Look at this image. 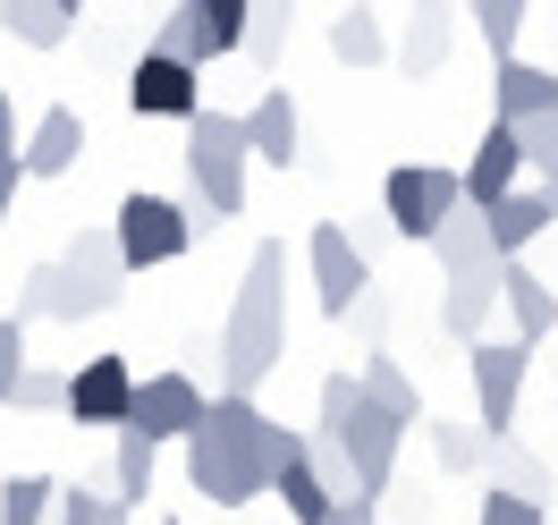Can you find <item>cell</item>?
I'll return each mask as SVG.
<instances>
[{
    "label": "cell",
    "instance_id": "7",
    "mask_svg": "<svg viewBox=\"0 0 558 525\" xmlns=\"http://www.w3.org/2000/svg\"><path fill=\"white\" fill-rule=\"evenodd\" d=\"M245 9H254V0H178L170 17H161V35H153V51H178V60H195V69L238 60Z\"/></svg>",
    "mask_w": 558,
    "mask_h": 525
},
{
    "label": "cell",
    "instance_id": "33",
    "mask_svg": "<svg viewBox=\"0 0 558 525\" xmlns=\"http://www.w3.org/2000/svg\"><path fill=\"white\" fill-rule=\"evenodd\" d=\"M483 423H432V457H440V475H483Z\"/></svg>",
    "mask_w": 558,
    "mask_h": 525
},
{
    "label": "cell",
    "instance_id": "21",
    "mask_svg": "<svg viewBox=\"0 0 558 525\" xmlns=\"http://www.w3.org/2000/svg\"><path fill=\"white\" fill-rule=\"evenodd\" d=\"M432 263L440 272H474V263H499V246H490V220H483V204H457L440 229H432Z\"/></svg>",
    "mask_w": 558,
    "mask_h": 525
},
{
    "label": "cell",
    "instance_id": "41",
    "mask_svg": "<svg viewBox=\"0 0 558 525\" xmlns=\"http://www.w3.org/2000/svg\"><path fill=\"white\" fill-rule=\"evenodd\" d=\"M17 187H26V162H17V153H0V220H9V204H17Z\"/></svg>",
    "mask_w": 558,
    "mask_h": 525
},
{
    "label": "cell",
    "instance_id": "17",
    "mask_svg": "<svg viewBox=\"0 0 558 525\" xmlns=\"http://www.w3.org/2000/svg\"><path fill=\"white\" fill-rule=\"evenodd\" d=\"M483 220H490V246H499V254H524V246L558 220V187H533V178H524L499 204H483Z\"/></svg>",
    "mask_w": 558,
    "mask_h": 525
},
{
    "label": "cell",
    "instance_id": "1",
    "mask_svg": "<svg viewBox=\"0 0 558 525\" xmlns=\"http://www.w3.org/2000/svg\"><path fill=\"white\" fill-rule=\"evenodd\" d=\"M288 356V246L263 238L245 254V281H238V306H229V331H220V390H254L279 373Z\"/></svg>",
    "mask_w": 558,
    "mask_h": 525
},
{
    "label": "cell",
    "instance_id": "22",
    "mask_svg": "<svg viewBox=\"0 0 558 525\" xmlns=\"http://www.w3.org/2000/svg\"><path fill=\"white\" fill-rule=\"evenodd\" d=\"M407 76H432L440 60H449V0H415V17H407V35H398V51H389Z\"/></svg>",
    "mask_w": 558,
    "mask_h": 525
},
{
    "label": "cell",
    "instance_id": "43",
    "mask_svg": "<svg viewBox=\"0 0 558 525\" xmlns=\"http://www.w3.org/2000/svg\"><path fill=\"white\" fill-rule=\"evenodd\" d=\"M60 9H69V17H85V0H60Z\"/></svg>",
    "mask_w": 558,
    "mask_h": 525
},
{
    "label": "cell",
    "instance_id": "2",
    "mask_svg": "<svg viewBox=\"0 0 558 525\" xmlns=\"http://www.w3.org/2000/svg\"><path fill=\"white\" fill-rule=\"evenodd\" d=\"M263 407L254 398H238V390H220V398H204V423L178 441L186 450V484L204 491L211 509H245V500H263L271 491V475H263Z\"/></svg>",
    "mask_w": 558,
    "mask_h": 525
},
{
    "label": "cell",
    "instance_id": "26",
    "mask_svg": "<svg viewBox=\"0 0 558 525\" xmlns=\"http://www.w3.org/2000/svg\"><path fill=\"white\" fill-rule=\"evenodd\" d=\"M288 26H296V0H254V9H245V35H238V60H254V69H279Z\"/></svg>",
    "mask_w": 558,
    "mask_h": 525
},
{
    "label": "cell",
    "instance_id": "40",
    "mask_svg": "<svg viewBox=\"0 0 558 525\" xmlns=\"http://www.w3.org/2000/svg\"><path fill=\"white\" fill-rule=\"evenodd\" d=\"M322 525H381V500H364V491H339Z\"/></svg>",
    "mask_w": 558,
    "mask_h": 525
},
{
    "label": "cell",
    "instance_id": "6",
    "mask_svg": "<svg viewBox=\"0 0 558 525\" xmlns=\"http://www.w3.org/2000/svg\"><path fill=\"white\" fill-rule=\"evenodd\" d=\"M119 288L128 281H94V272H69V263H35L26 281H17V322H94L119 306Z\"/></svg>",
    "mask_w": 558,
    "mask_h": 525
},
{
    "label": "cell",
    "instance_id": "30",
    "mask_svg": "<svg viewBox=\"0 0 558 525\" xmlns=\"http://www.w3.org/2000/svg\"><path fill=\"white\" fill-rule=\"evenodd\" d=\"M271 491H279V509H288L296 525H322V517H330V500H339V491L322 484L305 457H296V466H279V475H271Z\"/></svg>",
    "mask_w": 558,
    "mask_h": 525
},
{
    "label": "cell",
    "instance_id": "13",
    "mask_svg": "<svg viewBox=\"0 0 558 525\" xmlns=\"http://www.w3.org/2000/svg\"><path fill=\"white\" fill-rule=\"evenodd\" d=\"M128 423H136L144 441H186V432L204 423V382H195V373H153V382H136Z\"/></svg>",
    "mask_w": 558,
    "mask_h": 525
},
{
    "label": "cell",
    "instance_id": "42",
    "mask_svg": "<svg viewBox=\"0 0 558 525\" xmlns=\"http://www.w3.org/2000/svg\"><path fill=\"white\" fill-rule=\"evenodd\" d=\"M0 153H17V103L0 94Z\"/></svg>",
    "mask_w": 558,
    "mask_h": 525
},
{
    "label": "cell",
    "instance_id": "31",
    "mask_svg": "<svg viewBox=\"0 0 558 525\" xmlns=\"http://www.w3.org/2000/svg\"><path fill=\"white\" fill-rule=\"evenodd\" d=\"M51 500H60L51 475H9L0 484V525H51Z\"/></svg>",
    "mask_w": 558,
    "mask_h": 525
},
{
    "label": "cell",
    "instance_id": "4",
    "mask_svg": "<svg viewBox=\"0 0 558 525\" xmlns=\"http://www.w3.org/2000/svg\"><path fill=\"white\" fill-rule=\"evenodd\" d=\"M211 220L195 204H170V195H128V204H119V220H110V238H119V263H128V272H153V263H178V254H186V246L204 238Z\"/></svg>",
    "mask_w": 558,
    "mask_h": 525
},
{
    "label": "cell",
    "instance_id": "18",
    "mask_svg": "<svg viewBox=\"0 0 558 525\" xmlns=\"http://www.w3.org/2000/svg\"><path fill=\"white\" fill-rule=\"evenodd\" d=\"M490 314H499V263H474V272H449V288H440V331L449 339H483Z\"/></svg>",
    "mask_w": 558,
    "mask_h": 525
},
{
    "label": "cell",
    "instance_id": "32",
    "mask_svg": "<svg viewBox=\"0 0 558 525\" xmlns=\"http://www.w3.org/2000/svg\"><path fill=\"white\" fill-rule=\"evenodd\" d=\"M524 9H533V0H465V17L483 26V51H490V60H508V51H517Z\"/></svg>",
    "mask_w": 558,
    "mask_h": 525
},
{
    "label": "cell",
    "instance_id": "23",
    "mask_svg": "<svg viewBox=\"0 0 558 525\" xmlns=\"http://www.w3.org/2000/svg\"><path fill=\"white\" fill-rule=\"evenodd\" d=\"M153 475H161V441H144L136 423H119V441H110V491H119L128 509H144Z\"/></svg>",
    "mask_w": 558,
    "mask_h": 525
},
{
    "label": "cell",
    "instance_id": "35",
    "mask_svg": "<svg viewBox=\"0 0 558 525\" xmlns=\"http://www.w3.org/2000/svg\"><path fill=\"white\" fill-rule=\"evenodd\" d=\"M60 398H69V373H60V365H26L17 390H9L17 416H60Z\"/></svg>",
    "mask_w": 558,
    "mask_h": 525
},
{
    "label": "cell",
    "instance_id": "36",
    "mask_svg": "<svg viewBox=\"0 0 558 525\" xmlns=\"http://www.w3.org/2000/svg\"><path fill=\"white\" fill-rule=\"evenodd\" d=\"M60 263H69V272H94V281H128V263H119V238H110V229H76Z\"/></svg>",
    "mask_w": 558,
    "mask_h": 525
},
{
    "label": "cell",
    "instance_id": "10",
    "mask_svg": "<svg viewBox=\"0 0 558 525\" xmlns=\"http://www.w3.org/2000/svg\"><path fill=\"white\" fill-rule=\"evenodd\" d=\"M195 76H204L195 60L144 43V60L128 69V110H136V119H195V110H204V85H195Z\"/></svg>",
    "mask_w": 558,
    "mask_h": 525
},
{
    "label": "cell",
    "instance_id": "39",
    "mask_svg": "<svg viewBox=\"0 0 558 525\" xmlns=\"http://www.w3.org/2000/svg\"><path fill=\"white\" fill-rule=\"evenodd\" d=\"M17 373H26V322L9 314V322H0V407H9V390H17Z\"/></svg>",
    "mask_w": 558,
    "mask_h": 525
},
{
    "label": "cell",
    "instance_id": "37",
    "mask_svg": "<svg viewBox=\"0 0 558 525\" xmlns=\"http://www.w3.org/2000/svg\"><path fill=\"white\" fill-rule=\"evenodd\" d=\"M474 525H550V509H542V500H524V491L483 484V517H474Z\"/></svg>",
    "mask_w": 558,
    "mask_h": 525
},
{
    "label": "cell",
    "instance_id": "19",
    "mask_svg": "<svg viewBox=\"0 0 558 525\" xmlns=\"http://www.w3.org/2000/svg\"><path fill=\"white\" fill-rule=\"evenodd\" d=\"M76 153H85V119H76L69 103L43 110L35 136H17V162H26V178H69V170H76Z\"/></svg>",
    "mask_w": 558,
    "mask_h": 525
},
{
    "label": "cell",
    "instance_id": "34",
    "mask_svg": "<svg viewBox=\"0 0 558 525\" xmlns=\"http://www.w3.org/2000/svg\"><path fill=\"white\" fill-rule=\"evenodd\" d=\"M51 525H128V500H119V491H60V500H51Z\"/></svg>",
    "mask_w": 558,
    "mask_h": 525
},
{
    "label": "cell",
    "instance_id": "12",
    "mask_svg": "<svg viewBox=\"0 0 558 525\" xmlns=\"http://www.w3.org/2000/svg\"><path fill=\"white\" fill-rule=\"evenodd\" d=\"M128 398H136V365L110 348V356H85V365L69 373L60 416L69 423H110V432H119V423H128Z\"/></svg>",
    "mask_w": 558,
    "mask_h": 525
},
{
    "label": "cell",
    "instance_id": "3",
    "mask_svg": "<svg viewBox=\"0 0 558 525\" xmlns=\"http://www.w3.org/2000/svg\"><path fill=\"white\" fill-rule=\"evenodd\" d=\"M178 162H186L195 212H204L211 229L245 212V162H254V153H245V128L229 119V110H195V119H186V153H178Z\"/></svg>",
    "mask_w": 558,
    "mask_h": 525
},
{
    "label": "cell",
    "instance_id": "38",
    "mask_svg": "<svg viewBox=\"0 0 558 525\" xmlns=\"http://www.w3.org/2000/svg\"><path fill=\"white\" fill-rule=\"evenodd\" d=\"M296 457H305V432H296V423H263V475H279V466H296Z\"/></svg>",
    "mask_w": 558,
    "mask_h": 525
},
{
    "label": "cell",
    "instance_id": "29",
    "mask_svg": "<svg viewBox=\"0 0 558 525\" xmlns=\"http://www.w3.org/2000/svg\"><path fill=\"white\" fill-rule=\"evenodd\" d=\"M483 484L524 491V500H542V491H550V475H542V466H533V457H524L517 441H508V432H490V441H483Z\"/></svg>",
    "mask_w": 558,
    "mask_h": 525
},
{
    "label": "cell",
    "instance_id": "24",
    "mask_svg": "<svg viewBox=\"0 0 558 525\" xmlns=\"http://www.w3.org/2000/svg\"><path fill=\"white\" fill-rule=\"evenodd\" d=\"M355 382H364V398H373L381 416H398V423H423L415 373H407V365H398V356H389V348H373V356H364V373H355Z\"/></svg>",
    "mask_w": 558,
    "mask_h": 525
},
{
    "label": "cell",
    "instance_id": "28",
    "mask_svg": "<svg viewBox=\"0 0 558 525\" xmlns=\"http://www.w3.org/2000/svg\"><path fill=\"white\" fill-rule=\"evenodd\" d=\"M330 51H339L348 69H381V60H389L381 17H373V9H339V17H330Z\"/></svg>",
    "mask_w": 558,
    "mask_h": 525
},
{
    "label": "cell",
    "instance_id": "15",
    "mask_svg": "<svg viewBox=\"0 0 558 525\" xmlns=\"http://www.w3.org/2000/svg\"><path fill=\"white\" fill-rule=\"evenodd\" d=\"M499 306H508V322H517L524 348H542L558 331V288L542 281V272H524V254H499Z\"/></svg>",
    "mask_w": 558,
    "mask_h": 525
},
{
    "label": "cell",
    "instance_id": "11",
    "mask_svg": "<svg viewBox=\"0 0 558 525\" xmlns=\"http://www.w3.org/2000/svg\"><path fill=\"white\" fill-rule=\"evenodd\" d=\"M330 441H348L355 491H364V500H381V491H389V475H398V441H407V423H398V416H381L373 398H355V407H348V423H339Z\"/></svg>",
    "mask_w": 558,
    "mask_h": 525
},
{
    "label": "cell",
    "instance_id": "9",
    "mask_svg": "<svg viewBox=\"0 0 558 525\" xmlns=\"http://www.w3.org/2000/svg\"><path fill=\"white\" fill-rule=\"evenodd\" d=\"M465 373H474V407H483V432H508L517 423V398H524V373H533V348L524 339H474L465 356Z\"/></svg>",
    "mask_w": 558,
    "mask_h": 525
},
{
    "label": "cell",
    "instance_id": "14",
    "mask_svg": "<svg viewBox=\"0 0 558 525\" xmlns=\"http://www.w3.org/2000/svg\"><path fill=\"white\" fill-rule=\"evenodd\" d=\"M238 128H245V153H254V162L296 170V153H305V119H296V94H288V85H263Z\"/></svg>",
    "mask_w": 558,
    "mask_h": 525
},
{
    "label": "cell",
    "instance_id": "20",
    "mask_svg": "<svg viewBox=\"0 0 558 525\" xmlns=\"http://www.w3.org/2000/svg\"><path fill=\"white\" fill-rule=\"evenodd\" d=\"M490 103H499V119H524V110H550V103H558V69H542V60L508 51V60H490Z\"/></svg>",
    "mask_w": 558,
    "mask_h": 525
},
{
    "label": "cell",
    "instance_id": "44",
    "mask_svg": "<svg viewBox=\"0 0 558 525\" xmlns=\"http://www.w3.org/2000/svg\"><path fill=\"white\" fill-rule=\"evenodd\" d=\"M161 525H178V517H161Z\"/></svg>",
    "mask_w": 558,
    "mask_h": 525
},
{
    "label": "cell",
    "instance_id": "25",
    "mask_svg": "<svg viewBox=\"0 0 558 525\" xmlns=\"http://www.w3.org/2000/svg\"><path fill=\"white\" fill-rule=\"evenodd\" d=\"M0 26H9V43H26V51H60L76 35V17L60 0H0Z\"/></svg>",
    "mask_w": 558,
    "mask_h": 525
},
{
    "label": "cell",
    "instance_id": "8",
    "mask_svg": "<svg viewBox=\"0 0 558 525\" xmlns=\"http://www.w3.org/2000/svg\"><path fill=\"white\" fill-rule=\"evenodd\" d=\"M305 263H314V297L330 322H348V306L373 288V254L348 238V220H314V238H305Z\"/></svg>",
    "mask_w": 558,
    "mask_h": 525
},
{
    "label": "cell",
    "instance_id": "5",
    "mask_svg": "<svg viewBox=\"0 0 558 525\" xmlns=\"http://www.w3.org/2000/svg\"><path fill=\"white\" fill-rule=\"evenodd\" d=\"M457 204H465V187H457V170H440V162H398V170L381 178V220L415 246L432 238Z\"/></svg>",
    "mask_w": 558,
    "mask_h": 525
},
{
    "label": "cell",
    "instance_id": "16",
    "mask_svg": "<svg viewBox=\"0 0 558 525\" xmlns=\"http://www.w3.org/2000/svg\"><path fill=\"white\" fill-rule=\"evenodd\" d=\"M457 187H465V204H499L508 187H524V153H517V128H508V119L483 128V144H474V162L457 170Z\"/></svg>",
    "mask_w": 558,
    "mask_h": 525
},
{
    "label": "cell",
    "instance_id": "27",
    "mask_svg": "<svg viewBox=\"0 0 558 525\" xmlns=\"http://www.w3.org/2000/svg\"><path fill=\"white\" fill-rule=\"evenodd\" d=\"M508 128H517L524 178H533V187H558V103L550 110H524V119H508Z\"/></svg>",
    "mask_w": 558,
    "mask_h": 525
}]
</instances>
